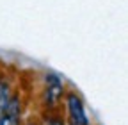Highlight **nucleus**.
Returning a JSON list of instances; mask_svg holds the SVG:
<instances>
[{"mask_svg":"<svg viewBox=\"0 0 128 125\" xmlns=\"http://www.w3.org/2000/svg\"><path fill=\"white\" fill-rule=\"evenodd\" d=\"M66 109H68V118L71 125H89L84 104L76 93H68L66 95Z\"/></svg>","mask_w":128,"mask_h":125,"instance_id":"obj_1","label":"nucleus"},{"mask_svg":"<svg viewBox=\"0 0 128 125\" xmlns=\"http://www.w3.org/2000/svg\"><path fill=\"white\" fill-rule=\"evenodd\" d=\"M64 95V86L57 75H46V88H44V107L54 109L60 102Z\"/></svg>","mask_w":128,"mask_h":125,"instance_id":"obj_2","label":"nucleus"},{"mask_svg":"<svg viewBox=\"0 0 128 125\" xmlns=\"http://www.w3.org/2000/svg\"><path fill=\"white\" fill-rule=\"evenodd\" d=\"M22 123V100L18 95H12L9 105L0 116V125H20Z\"/></svg>","mask_w":128,"mask_h":125,"instance_id":"obj_3","label":"nucleus"},{"mask_svg":"<svg viewBox=\"0 0 128 125\" xmlns=\"http://www.w3.org/2000/svg\"><path fill=\"white\" fill-rule=\"evenodd\" d=\"M11 98H12V91H11L9 82L0 79V116H2V113L6 111V107L9 105Z\"/></svg>","mask_w":128,"mask_h":125,"instance_id":"obj_4","label":"nucleus"},{"mask_svg":"<svg viewBox=\"0 0 128 125\" xmlns=\"http://www.w3.org/2000/svg\"><path fill=\"white\" fill-rule=\"evenodd\" d=\"M46 125H64V121H62V118H59V116H48Z\"/></svg>","mask_w":128,"mask_h":125,"instance_id":"obj_5","label":"nucleus"}]
</instances>
